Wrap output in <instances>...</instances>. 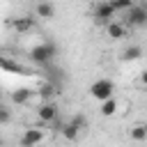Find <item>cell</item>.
<instances>
[{
	"label": "cell",
	"mask_w": 147,
	"mask_h": 147,
	"mask_svg": "<svg viewBox=\"0 0 147 147\" xmlns=\"http://www.w3.org/2000/svg\"><path fill=\"white\" fill-rule=\"evenodd\" d=\"M90 96L96 101H106L110 96H115V83L110 78H99L90 85Z\"/></svg>",
	"instance_id": "6da1fadb"
},
{
	"label": "cell",
	"mask_w": 147,
	"mask_h": 147,
	"mask_svg": "<svg viewBox=\"0 0 147 147\" xmlns=\"http://www.w3.org/2000/svg\"><path fill=\"white\" fill-rule=\"evenodd\" d=\"M92 16H94L96 23H103V25L115 21V9H113L110 0H96L92 5Z\"/></svg>",
	"instance_id": "7a4b0ae2"
},
{
	"label": "cell",
	"mask_w": 147,
	"mask_h": 147,
	"mask_svg": "<svg viewBox=\"0 0 147 147\" xmlns=\"http://www.w3.org/2000/svg\"><path fill=\"white\" fill-rule=\"evenodd\" d=\"M55 53H57V48H55L51 41H46V44H37V46L30 51V57H32L37 64H48V62L55 57Z\"/></svg>",
	"instance_id": "3957f363"
},
{
	"label": "cell",
	"mask_w": 147,
	"mask_h": 147,
	"mask_svg": "<svg viewBox=\"0 0 147 147\" xmlns=\"http://www.w3.org/2000/svg\"><path fill=\"white\" fill-rule=\"evenodd\" d=\"M124 25H129V28H142V25H147V9L142 5H133L131 9H126Z\"/></svg>",
	"instance_id": "277c9868"
},
{
	"label": "cell",
	"mask_w": 147,
	"mask_h": 147,
	"mask_svg": "<svg viewBox=\"0 0 147 147\" xmlns=\"http://www.w3.org/2000/svg\"><path fill=\"white\" fill-rule=\"evenodd\" d=\"M57 115H60V108H57L55 101H44V103L37 106V119H39L41 124H46V126H48L51 122H55Z\"/></svg>",
	"instance_id": "5b68a950"
},
{
	"label": "cell",
	"mask_w": 147,
	"mask_h": 147,
	"mask_svg": "<svg viewBox=\"0 0 147 147\" xmlns=\"http://www.w3.org/2000/svg\"><path fill=\"white\" fill-rule=\"evenodd\" d=\"M44 129L41 126H30V129H25L23 131V136L18 138V145L21 147H37L41 140H44Z\"/></svg>",
	"instance_id": "8992f818"
},
{
	"label": "cell",
	"mask_w": 147,
	"mask_h": 147,
	"mask_svg": "<svg viewBox=\"0 0 147 147\" xmlns=\"http://www.w3.org/2000/svg\"><path fill=\"white\" fill-rule=\"evenodd\" d=\"M34 14H37V18H53L55 16V5L48 2V0H37Z\"/></svg>",
	"instance_id": "52a82bcc"
},
{
	"label": "cell",
	"mask_w": 147,
	"mask_h": 147,
	"mask_svg": "<svg viewBox=\"0 0 147 147\" xmlns=\"http://www.w3.org/2000/svg\"><path fill=\"white\" fill-rule=\"evenodd\" d=\"M106 32L110 39H122V37H126V25L122 21H110V23H106Z\"/></svg>",
	"instance_id": "ba28073f"
},
{
	"label": "cell",
	"mask_w": 147,
	"mask_h": 147,
	"mask_svg": "<svg viewBox=\"0 0 147 147\" xmlns=\"http://www.w3.org/2000/svg\"><path fill=\"white\" fill-rule=\"evenodd\" d=\"M11 28L16 30V32H30V30H34V18L32 16H21V18H14L11 21Z\"/></svg>",
	"instance_id": "9c48e42d"
},
{
	"label": "cell",
	"mask_w": 147,
	"mask_h": 147,
	"mask_svg": "<svg viewBox=\"0 0 147 147\" xmlns=\"http://www.w3.org/2000/svg\"><path fill=\"white\" fill-rule=\"evenodd\" d=\"M32 96H34V92H32L30 87H16V90L11 92V101L18 103V106H25Z\"/></svg>",
	"instance_id": "30bf717a"
},
{
	"label": "cell",
	"mask_w": 147,
	"mask_h": 147,
	"mask_svg": "<svg viewBox=\"0 0 147 147\" xmlns=\"http://www.w3.org/2000/svg\"><path fill=\"white\" fill-rule=\"evenodd\" d=\"M117 108H119L117 99H115V96H110V99L101 101V106H99V113H101L103 117H110V115H115V113H117Z\"/></svg>",
	"instance_id": "8fae6325"
},
{
	"label": "cell",
	"mask_w": 147,
	"mask_h": 147,
	"mask_svg": "<svg viewBox=\"0 0 147 147\" xmlns=\"http://www.w3.org/2000/svg\"><path fill=\"white\" fill-rule=\"evenodd\" d=\"M142 57V46H129V48H124V53H122V60L124 62H136V60H140Z\"/></svg>",
	"instance_id": "7c38bea8"
},
{
	"label": "cell",
	"mask_w": 147,
	"mask_h": 147,
	"mask_svg": "<svg viewBox=\"0 0 147 147\" xmlns=\"http://www.w3.org/2000/svg\"><path fill=\"white\" fill-rule=\"evenodd\" d=\"M37 96H41V99H46V101H53V96H57V87L51 85V83H46V85H41V87L37 90Z\"/></svg>",
	"instance_id": "4fadbf2b"
},
{
	"label": "cell",
	"mask_w": 147,
	"mask_h": 147,
	"mask_svg": "<svg viewBox=\"0 0 147 147\" xmlns=\"http://www.w3.org/2000/svg\"><path fill=\"white\" fill-rule=\"evenodd\" d=\"M129 136H131V140H136V142H145V140H147V126H145V124H136V126L129 131Z\"/></svg>",
	"instance_id": "5bb4252c"
},
{
	"label": "cell",
	"mask_w": 147,
	"mask_h": 147,
	"mask_svg": "<svg viewBox=\"0 0 147 147\" xmlns=\"http://www.w3.org/2000/svg\"><path fill=\"white\" fill-rule=\"evenodd\" d=\"M60 133H62V138H64V140H69V142H74V140L78 138V133H80V131H78V129H74V126H71V124L67 122V124H62V129H60Z\"/></svg>",
	"instance_id": "9a60e30c"
},
{
	"label": "cell",
	"mask_w": 147,
	"mask_h": 147,
	"mask_svg": "<svg viewBox=\"0 0 147 147\" xmlns=\"http://www.w3.org/2000/svg\"><path fill=\"white\" fill-rule=\"evenodd\" d=\"M69 124L74 126V129H78V131H83L85 126H87V117L85 115H80V113H76L71 119H69Z\"/></svg>",
	"instance_id": "2e32d148"
},
{
	"label": "cell",
	"mask_w": 147,
	"mask_h": 147,
	"mask_svg": "<svg viewBox=\"0 0 147 147\" xmlns=\"http://www.w3.org/2000/svg\"><path fill=\"white\" fill-rule=\"evenodd\" d=\"M110 5H113V9H115V14H117V11L131 9V7H133V0H110Z\"/></svg>",
	"instance_id": "e0dca14e"
},
{
	"label": "cell",
	"mask_w": 147,
	"mask_h": 147,
	"mask_svg": "<svg viewBox=\"0 0 147 147\" xmlns=\"http://www.w3.org/2000/svg\"><path fill=\"white\" fill-rule=\"evenodd\" d=\"M9 119H11V113H9V110L2 106V108H0V124H7Z\"/></svg>",
	"instance_id": "ac0fdd59"
},
{
	"label": "cell",
	"mask_w": 147,
	"mask_h": 147,
	"mask_svg": "<svg viewBox=\"0 0 147 147\" xmlns=\"http://www.w3.org/2000/svg\"><path fill=\"white\" fill-rule=\"evenodd\" d=\"M0 108H2V103H0Z\"/></svg>",
	"instance_id": "d6986e66"
}]
</instances>
